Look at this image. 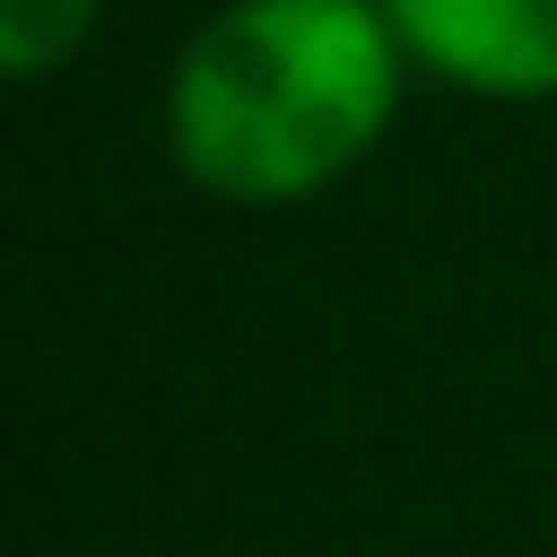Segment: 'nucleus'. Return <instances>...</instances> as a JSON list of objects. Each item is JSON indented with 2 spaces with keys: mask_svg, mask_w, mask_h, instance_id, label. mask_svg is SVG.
Instances as JSON below:
<instances>
[{
  "mask_svg": "<svg viewBox=\"0 0 557 557\" xmlns=\"http://www.w3.org/2000/svg\"><path fill=\"white\" fill-rule=\"evenodd\" d=\"M400 78L383 0H226L165 78V148L209 200H313L374 157Z\"/></svg>",
  "mask_w": 557,
  "mask_h": 557,
  "instance_id": "1",
  "label": "nucleus"
},
{
  "mask_svg": "<svg viewBox=\"0 0 557 557\" xmlns=\"http://www.w3.org/2000/svg\"><path fill=\"white\" fill-rule=\"evenodd\" d=\"M409 61L444 87L540 104L557 96V0H383Z\"/></svg>",
  "mask_w": 557,
  "mask_h": 557,
  "instance_id": "2",
  "label": "nucleus"
},
{
  "mask_svg": "<svg viewBox=\"0 0 557 557\" xmlns=\"http://www.w3.org/2000/svg\"><path fill=\"white\" fill-rule=\"evenodd\" d=\"M96 9L104 0H0V70L9 78H52L96 35Z\"/></svg>",
  "mask_w": 557,
  "mask_h": 557,
  "instance_id": "3",
  "label": "nucleus"
}]
</instances>
